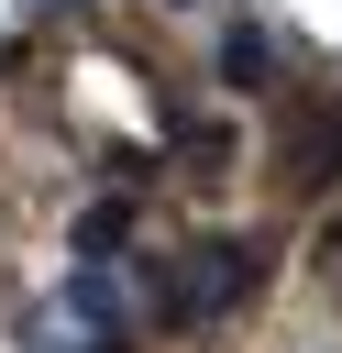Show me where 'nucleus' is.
Instances as JSON below:
<instances>
[{
    "label": "nucleus",
    "mask_w": 342,
    "mask_h": 353,
    "mask_svg": "<svg viewBox=\"0 0 342 353\" xmlns=\"http://www.w3.org/2000/svg\"><path fill=\"white\" fill-rule=\"evenodd\" d=\"M254 276H265V243H210V254H188V265H177L165 309H177V320H221V309H243V298H254Z\"/></svg>",
    "instance_id": "nucleus-1"
},
{
    "label": "nucleus",
    "mask_w": 342,
    "mask_h": 353,
    "mask_svg": "<svg viewBox=\"0 0 342 353\" xmlns=\"http://www.w3.org/2000/svg\"><path fill=\"white\" fill-rule=\"evenodd\" d=\"M121 243H132V199H99V210H77V254H88V265H110Z\"/></svg>",
    "instance_id": "nucleus-2"
},
{
    "label": "nucleus",
    "mask_w": 342,
    "mask_h": 353,
    "mask_svg": "<svg viewBox=\"0 0 342 353\" xmlns=\"http://www.w3.org/2000/svg\"><path fill=\"white\" fill-rule=\"evenodd\" d=\"M66 309H77V320H99V331L121 342V276H99V265H88V276L66 287Z\"/></svg>",
    "instance_id": "nucleus-4"
},
{
    "label": "nucleus",
    "mask_w": 342,
    "mask_h": 353,
    "mask_svg": "<svg viewBox=\"0 0 342 353\" xmlns=\"http://www.w3.org/2000/svg\"><path fill=\"white\" fill-rule=\"evenodd\" d=\"M221 77H232V88H265V77H276V44H265L254 22H243V33H221Z\"/></svg>",
    "instance_id": "nucleus-3"
}]
</instances>
